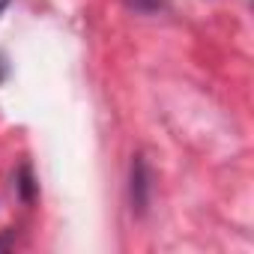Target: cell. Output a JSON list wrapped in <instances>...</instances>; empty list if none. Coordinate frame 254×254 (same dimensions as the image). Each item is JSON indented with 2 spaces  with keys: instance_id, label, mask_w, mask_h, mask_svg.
<instances>
[{
  "instance_id": "3",
  "label": "cell",
  "mask_w": 254,
  "mask_h": 254,
  "mask_svg": "<svg viewBox=\"0 0 254 254\" xmlns=\"http://www.w3.org/2000/svg\"><path fill=\"white\" fill-rule=\"evenodd\" d=\"M3 6H6V0H0V9H3Z\"/></svg>"
},
{
  "instance_id": "2",
  "label": "cell",
  "mask_w": 254,
  "mask_h": 254,
  "mask_svg": "<svg viewBox=\"0 0 254 254\" xmlns=\"http://www.w3.org/2000/svg\"><path fill=\"white\" fill-rule=\"evenodd\" d=\"M123 3L126 6H129V9H135V12H159L165 3H168V0H123Z\"/></svg>"
},
{
  "instance_id": "1",
  "label": "cell",
  "mask_w": 254,
  "mask_h": 254,
  "mask_svg": "<svg viewBox=\"0 0 254 254\" xmlns=\"http://www.w3.org/2000/svg\"><path fill=\"white\" fill-rule=\"evenodd\" d=\"M150 174H147V165H144V159L138 156L135 159V165H132V197H135V203H138V209H144L147 206V191H150Z\"/></svg>"
}]
</instances>
